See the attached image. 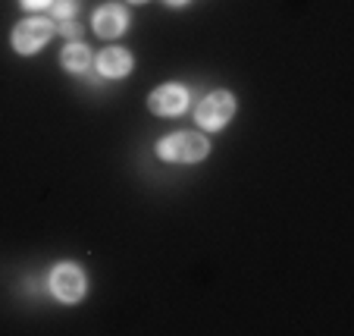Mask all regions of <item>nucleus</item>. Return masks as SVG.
Returning <instances> with one entry per match:
<instances>
[{
    "mask_svg": "<svg viewBox=\"0 0 354 336\" xmlns=\"http://www.w3.org/2000/svg\"><path fill=\"white\" fill-rule=\"evenodd\" d=\"M157 154L169 163H198L210 154V141L201 132H176L157 145Z\"/></svg>",
    "mask_w": 354,
    "mask_h": 336,
    "instance_id": "nucleus-1",
    "label": "nucleus"
},
{
    "mask_svg": "<svg viewBox=\"0 0 354 336\" xmlns=\"http://www.w3.org/2000/svg\"><path fill=\"white\" fill-rule=\"evenodd\" d=\"M50 35H54V22L44 19V16H32V19H22L13 28V47L19 54H38L50 41Z\"/></svg>",
    "mask_w": 354,
    "mask_h": 336,
    "instance_id": "nucleus-2",
    "label": "nucleus"
},
{
    "mask_svg": "<svg viewBox=\"0 0 354 336\" xmlns=\"http://www.w3.org/2000/svg\"><path fill=\"white\" fill-rule=\"evenodd\" d=\"M235 114V98L229 91H214L207 94L204 101L198 104V110H194V120H198V126L204 129H223L229 120H232Z\"/></svg>",
    "mask_w": 354,
    "mask_h": 336,
    "instance_id": "nucleus-3",
    "label": "nucleus"
},
{
    "mask_svg": "<svg viewBox=\"0 0 354 336\" xmlns=\"http://www.w3.org/2000/svg\"><path fill=\"white\" fill-rule=\"evenodd\" d=\"M50 290L66 305L82 302V296H85V274H82V267H75V264H60V267L50 274Z\"/></svg>",
    "mask_w": 354,
    "mask_h": 336,
    "instance_id": "nucleus-4",
    "label": "nucleus"
},
{
    "mask_svg": "<svg viewBox=\"0 0 354 336\" xmlns=\"http://www.w3.org/2000/svg\"><path fill=\"white\" fill-rule=\"evenodd\" d=\"M147 107L154 110L157 116H176V114H182V110L188 107V91L182 85H176V82L160 85L157 91H151Z\"/></svg>",
    "mask_w": 354,
    "mask_h": 336,
    "instance_id": "nucleus-5",
    "label": "nucleus"
},
{
    "mask_svg": "<svg viewBox=\"0 0 354 336\" xmlns=\"http://www.w3.org/2000/svg\"><path fill=\"white\" fill-rule=\"evenodd\" d=\"M132 67L135 60L126 47H107V51L97 54V73L107 76V79H122V76L132 73Z\"/></svg>",
    "mask_w": 354,
    "mask_h": 336,
    "instance_id": "nucleus-6",
    "label": "nucleus"
},
{
    "mask_svg": "<svg viewBox=\"0 0 354 336\" xmlns=\"http://www.w3.org/2000/svg\"><path fill=\"white\" fill-rule=\"evenodd\" d=\"M129 26V16L122 7H116V3H107V7H100L97 13H94V32L100 35V38H120L122 32H126Z\"/></svg>",
    "mask_w": 354,
    "mask_h": 336,
    "instance_id": "nucleus-7",
    "label": "nucleus"
},
{
    "mask_svg": "<svg viewBox=\"0 0 354 336\" xmlns=\"http://www.w3.org/2000/svg\"><path fill=\"white\" fill-rule=\"evenodd\" d=\"M63 67H66L69 73H85V69L91 67V51H88L82 41L79 44H75V41L66 44L63 47Z\"/></svg>",
    "mask_w": 354,
    "mask_h": 336,
    "instance_id": "nucleus-8",
    "label": "nucleus"
},
{
    "mask_svg": "<svg viewBox=\"0 0 354 336\" xmlns=\"http://www.w3.org/2000/svg\"><path fill=\"white\" fill-rule=\"evenodd\" d=\"M50 7H54V16L57 19H73L75 13H79V7H82V0H54V3H50Z\"/></svg>",
    "mask_w": 354,
    "mask_h": 336,
    "instance_id": "nucleus-9",
    "label": "nucleus"
},
{
    "mask_svg": "<svg viewBox=\"0 0 354 336\" xmlns=\"http://www.w3.org/2000/svg\"><path fill=\"white\" fill-rule=\"evenodd\" d=\"M19 3H22L26 10H44V7H50L54 0H19Z\"/></svg>",
    "mask_w": 354,
    "mask_h": 336,
    "instance_id": "nucleus-10",
    "label": "nucleus"
},
{
    "mask_svg": "<svg viewBox=\"0 0 354 336\" xmlns=\"http://www.w3.org/2000/svg\"><path fill=\"white\" fill-rule=\"evenodd\" d=\"M63 35H69V38H75V35H82V26H75L73 19L63 22Z\"/></svg>",
    "mask_w": 354,
    "mask_h": 336,
    "instance_id": "nucleus-11",
    "label": "nucleus"
},
{
    "mask_svg": "<svg viewBox=\"0 0 354 336\" xmlns=\"http://www.w3.org/2000/svg\"><path fill=\"white\" fill-rule=\"evenodd\" d=\"M167 3H169V7H185L188 0H167Z\"/></svg>",
    "mask_w": 354,
    "mask_h": 336,
    "instance_id": "nucleus-12",
    "label": "nucleus"
},
{
    "mask_svg": "<svg viewBox=\"0 0 354 336\" xmlns=\"http://www.w3.org/2000/svg\"><path fill=\"white\" fill-rule=\"evenodd\" d=\"M129 3H145V0H129Z\"/></svg>",
    "mask_w": 354,
    "mask_h": 336,
    "instance_id": "nucleus-13",
    "label": "nucleus"
}]
</instances>
